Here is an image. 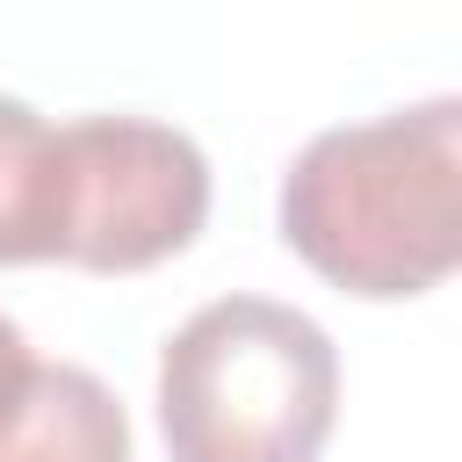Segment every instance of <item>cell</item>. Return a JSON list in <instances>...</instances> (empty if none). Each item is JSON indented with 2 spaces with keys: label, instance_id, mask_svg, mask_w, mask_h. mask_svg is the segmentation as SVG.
Here are the masks:
<instances>
[{
  "label": "cell",
  "instance_id": "cell-5",
  "mask_svg": "<svg viewBox=\"0 0 462 462\" xmlns=\"http://www.w3.org/2000/svg\"><path fill=\"white\" fill-rule=\"evenodd\" d=\"M58 245V123L0 94V267L51 260Z\"/></svg>",
  "mask_w": 462,
  "mask_h": 462
},
{
  "label": "cell",
  "instance_id": "cell-3",
  "mask_svg": "<svg viewBox=\"0 0 462 462\" xmlns=\"http://www.w3.org/2000/svg\"><path fill=\"white\" fill-rule=\"evenodd\" d=\"M209 224V159L188 130L152 116L58 123V245L87 274H144Z\"/></svg>",
  "mask_w": 462,
  "mask_h": 462
},
{
  "label": "cell",
  "instance_id": "cell-6",
  "mask_svg": "<svg viewBox=\"0 0 462 462\" xmlns=\"http://www.w3.org/2000/svg\"><path fill=\"white\" fill-rule=\"evenodd\" d=\"M22 354H29V339H22V325H14L7 310H0V375H7V368H14Z\"/></svg>",
  "mask_w": 462,
  "mask_h": 462
},
{
  "label": "cell",
  "instance_id": "cell-2",
  "mask_svg": "<svg viewBox=\"0 0 462 462\" xmlns=\"http://www.w3.org/2000/svg\"><path fill=\"white\" fill-rule=\"evenodd\" d=\"M339 419L332 332L274 296H217L159 346L173 462H318Z\"/></svg>",
  "mask_w": 462,
  "mask_h": 462
},
{
  "label": "cell",
  "instance_id": "cell-4",
  "mask_svg": "<svg viewBox=\"0 0 462 462\" xmlns=\"http://www.w3.org/2000/svg\"><path fill=\"white\" fill-rule=\"evenodd\" d=\"M0 462H130V411L94 368L22 354L0 375Z\"/></svg>",
  "mask_w": 462,
  "mask_h": 462
},
{
  "label": "cell",
  "instance_id": "cell-1",
  "mask_svg": "<svg viewBox=\"0 0 462 462\" xmlns=\"http://www.w3.org/2000/svg\"><path fill=\"white\" fill-rule=\"evenodd\" d=\"M289 253L368 303L426 296L462 260V101L433 94L375 123L318 130L282 173Z\"/></svg>",
  "mask_w": 462,
  "mask_h": 462
}]
</instances>
